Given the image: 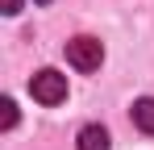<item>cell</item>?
Here are the masks:
<instances>
[{
  "mask_svg": "<svg viewBox=\"0 0 154 150\" xmlns=\"http://www.w3.org/2000/svg\"><path fill=\"white\" fill-rule=\"evenodd\" d=\"M67 63L75 67V71H100V63H104V46L96 42V38H88V33H79V38H71L67 42Z\"/></svg>",
  "mask_w": 154,
  "mask_h": 150,
  "instance_id": "2",
  "label": "cell"
},
{
  "mask_svg": "<svg viewBox=\"0 0 154 150\" xmlns=\"http://www.w3.org/2000/svg\"><path fill=\"white\" fill-rule=\"evenodd\" d=\"M0 108H4V129H13V125H17V104L4 96V100H0Z\"/></svg>",
  "mask_w": 154,
  "mask_h": 150,
  "instance_id": "5",
  "label": "cell"
},
{
  "mask_svg": "<svg viewBox=\"0 0 154 150\" xmlns=\"http://www.w3.org/2000/svg\"><path fill=\"white\" fill-rule=\"evenodd\" d=\"M4 13H8V17H17V13H21V0H4Z\"/></svg>",
  "mask_w": 154,
  "mask_h": 150,
  "instance_id": "6",
  "label": "cell"
},
{
  "mask_svg": "<svg viewBox=\"0 0 154 150\" xmlns=\"http://www.w3.org/2000/svg\"><path fill=\"white\" fill-rule=\"evenodd\" d=\"M33 4H50V0H33Z\"/></svg>",
  "mask_w": 154,
  "mask_h": 150,
  "instance_id": "7",
  "label": "cell"
},
{
  "mask_svg": "<svg viewBox=\"0 0 154 150\" xmlns=\"http://www.w3.org/2000/svg\"><path fill=\"white\" fill-rule=\"evenodd\" d=\"M129 117H133V125H137L142 133H150V138H154V96H142V100H133Z\"/></svg>",
  "mask_w": 154,
  "mask_h": 150,
  "instance_id": "4",
  "label": "cell"
},
{
  "mask_svg": "<svg viewBox=\"0 0 154 150\" xmlns=\"http://www.w3.org/2000/svg\"><path fill=\"white\" fill-rule=\"evenodd\" d=\"M29 92H33V100L38 104H63L67 100V75L63 71H54V67H42V71L29 79Z\"/></svg>",
  "mask_w": 154,
  "mask_h": 150,
  "instance_id": "1",
  "label": "cell"
},
{
  "mask_svg": "<svg viewBox=\"0 0 154 150\" xmlns=\"http://www.w3.org/2000/svg\"><path fill=\"white\" fill-rule=\"evenodd\" d=\"M75 146H79V150H108V146H112V138H108L104 125H83L79 138H75Z\"/></svg>",
  "mask_w": 154,
  "mask_h": 150,
  "instance_id": "3",
  "label": "cell"
}]
</instances>
